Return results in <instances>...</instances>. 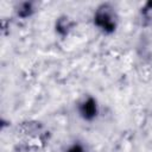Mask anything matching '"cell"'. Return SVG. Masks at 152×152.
<instances>
[{"mask_svg":"<svg viewBox=\"0 0 152 152\" xmlns=\"http://www.w3.org/2000/svg\"><path fill=\"white\" fill-rule=\"evenodd\" d=\"M109 8H107L106 6H103L100 11H97L96 15H95V21L96 24L104 31L107 30H113L114 28V20H113V15L109 13L108 11Z\"/></svg>","mask_w":152,"mask_h":152,"instance_id":"6da1fadb","label":"cell"},{"mask_svg":"<svg viewBox=\"0 0 152 152\" xmlns=\"http://www.w3.org/2000/svg\"><path fill=\"white\" fill-rule=\"evenodd\" d=\"M81 113L86 119H91L96 113L95 102L93 100H87L81 107Z\"/></svg>","mask_w":152,"mask_h":152,"instance_id":"7a4b0ae2","label":"cell"},{"mask_svg":"<svg viewBox=\"0 0 152 152\" xmlns=\"http://www.w3.org/2000/svg\"><path fill=\"white\" fill-rule=\"evenodd\" d=\"M68 152H83V150H82V147L80 145H74L72 147H70L68 150Z\"/></svg>","mask_w":152,"mask_h":152,"instance_id":"3957f363","label":"cell"}]
</instances>
